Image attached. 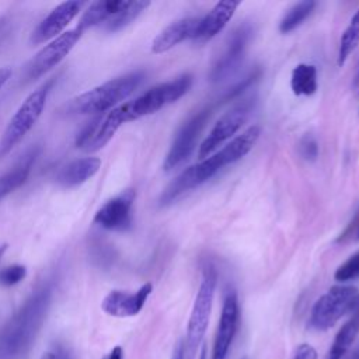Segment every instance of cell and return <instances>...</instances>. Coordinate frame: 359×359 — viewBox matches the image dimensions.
<instances>
[{"label": "cell", "instance_id": "obj_31", "mask_svg": "<svg viewBox=\"0 0 359 359\" xmlns=\"http://www.w3.org/2000/svg\"><path fill=\"white\" fill-rule=\"evenodd\" d=\"M259 70H254V72H251L247 77H244L241 81H238L234 87H231L227 93H226V95H224V98L223 100H226V101H229V100H231V98H234V97H237L238 94H241L248 86H251V83H254L258 77H259Z\"/></svg>", "mask_w": 359, "mask_h": 359}, {"label": "cell", "instance_id": "obj_15", "mask_svg": "<svg viewBox=\"0 0 359 359\" xmlns=\"http://www.w3.org/2000/svg\"><path fill=\"white\" fill-rule=\"evenodd\" d=\"M83 6H84V1H76V0L63 1L57 4L32 31L29 42L32 45H39L50 39H55L56 36L63 34V29L76 18V15L80 13Z\"/></svg>", "mask_w": 359, "mask_h": 359}, {"label": "cell", "instance_id": "obj_7", "mask_svg": "<svg viewBox=\"0 0 359 359\" xmlns=\"http://www.w3.org/2000/svg\"><path fill=\"white\" fill-rule=\"evenodd\" d=\"M358 293L353 286H332L313 304L309 327L316 331H327L334 327L342 316L352 310Z\"/></svg>", "mask_w": 359, "mask_h": 359}, {"label": "cell", "instance_id": "obj_41", "mask_svg": "<svg viewBox=\"0 0 359 359\" xmlns=\"http://www.w3.org/2000/svg\"><path fill=\"white\" fill-rule=\"evenodd\" d=\"M352 359H359V355H355V358H352Z\"/></svg>", "mask_w": 359, "mask_h": 359}, {"label": "cell", "instance_id": "obj_3", "mask_svg": "<svg viewBox=\"0 0 359 359\" xmlns=\"http://www.w3.org/2000/svg\"><path fill=\"white\" fill-rule=\"evenodd\" d=\"M144 80V72L135 70L119 77L111 79L74 98L65 111L69 115H100L105 114L126 100Z\"/></svg>", "mask_w": 359, "mask_h": 359}, {"label": "cell", "instance_id": "obj_18", "mask_svg": "<svg viewBox=\"0 0 359 359\" xmlns=\"http://www.w3.org/2000/svg\"><path fill=\"white\" fill-rule=\"evenodd\" d=\"M201 17H185L165 27L151 42L153 53H164L172 49L180 42L194 39Z\"/></svg>", "mask_w": 359, "mask_h": 359}, {"label": "cell", "instance_id": "obj_12", "mask_svg": "<svg viewBox=\"0 0 359 359\" xmlns=\"http://www.w3.org/2000/svg\"><path fill=\"white\" fill-rule=\"evenodd\" d=\"M252 105L254 101L244 100L238 102L236 107H233L230 111H227L222 118H219V121L215 123L209 135L201 143L198 156L201 158H206L212 153H215L220 146H223L229 139H231L234 133L247 121L248 115L251 114Z\"/></svg>", "mask_w": 359, "mask_h": 359}, {"label": "cell", "instance_id": "obj_23", "mask_svg": "<svg viewBox=\"0 0 359 359\" xmlns=\"http://www.w3.org/2000/svg\"><path fill=\"white\" fill-rule=\"evenodd\" d=\"M150 1H125L123 6L116 11L102 27L107 32H118L135 21L147 7Z\"/></svg>", "mask_w": 359, "mask_h": 359}, {"label": "cell", "instance_id": "obj_38", "mask_svg": "<svg viewBox=\"0 0 359 359\" xmlns=\"http://www.w3.org/2000/svg\"><path fill=\"white\" fill-rule=\"evenodd\" d=\"M7 247H8V244H7V243L0 244V259H1V257L4 255V252L7 251Z\"/></svg>", "mask_w": 359, "mask_h": 359}, {"label": "cell", "instance_id": "obj_34", "mask_svg": "<svg viewBox=\"0 0 359 359\" xmlns=\"http://www.w3.org/2000/svg\"><path fill=\"white\" fill-rule=\"evenodd\" d=\"M171 359H185L184 342H180V344L175 346V349H174V352H172V356H171Z\"/></svg>", "mask_w": 359, "mask_h": 359}, {"label": "cell", "instance_id": "obj_17", "mask_svg": "<svg viewBox=\"0 0 359 359\" xmlns=\"http://www.w3.org/2000/svg\"><path fill=\"white\" fill-rule=\"evenodd\" d=\"M240 6L238 1H219L213 8L203 17L199 18L198 28L194 35V41L206 42L216 36L226 24L231 20L236 8Z\"/></svg>", "mask_w": 359, "mask_h": 359}, {"label": "cell", "instance_id": "obj_27", "mask_svg": "<svg viewBox=\"0 0 359 359\" xmlns=\"http://www.w3.org/2000/svg\"><path fill=\"white\" fill-rule=\"evenodd\" d=\"M334 278L339 282H348L359 278V251L351 255L342 265L337 268Z\"/></svg>", "mask_w": 359, "mask_h": 359}, {"label": "cell", "instance_id": "obj_14", "mask_svg": "<svg viewBox=\"0 0 359 359\" xmlns=\"http://www.w3.org/2000/svg\"><path fill=\"white\" fill-rule=\"evenodd\" d=\"M240 321V307L237 293L234 290H229L223 299L220 320L217 324L212 359H226L229 355V349L234 341L237 334Z\"/></svg>", "mask_w": 359, "mask_h": 359}, {"label": "cell", "instance_id": "obj_2", "mask_svg": "<svg viewBox=\"0 0 359 359\" xmlns=\"http://www.w3.org/2000/svg\"><path fill=\"white\" fill-rule=\"evenodd\" d=\"M52 302V287L32 292L0 331V359H21L35 344Z\"/></svg>", "mask_w": 359, "mask_h": 359}, {"label": "cell", "instance_id": "obj_21", "mask_svg": "<svg viewBox=\"0 0 359 359\" xmlns=\"http://www.w3.org/2000/svg\"><path fill=\"white\" fill-rule=\"evenodd\" d=\"M125 0H98L91 3L83 13L79 28L84 32L94 27H104L107 21L123 6Z\"/></svg>", "mask_w": 359, "mask_h": 359}, {"label": "cell", "instance_id": "obj_29", "mask_svg": "<svg viewBox=\"0 0 359 359\" xmlns=\"http://www.w3.org/2000/svg\"><path fill=\"white\" fill-rule=\"evenodd\" d=\"M338 244H349L359 241V209L355 212L353 217L349 220L346 227L335 240Z\"/></svg>", "mask_w": 359, "mask_h": 359}, {"label": "cell", "instance_id": "obj_35", "mask_svg": "<svg viewBox=\"0 0 359 359\" xmlns=\"http://www.w3.org/2000/svg\"><path fill=\"white\" fill-rule=\"evenodd\" d=\"M107 359H123V351L121 346H115L111 349V352L108 353Z\"/></svg>", "mask_w": 359, "mask_h": 359}, {"label": "cell", "instance_id": "obj_1", "mask_svg": "<svg viewBox=\"0 0 359 359\" xmlns=\"http://www.w3.org/2000/svg\"><path fill=\"white\" fill-rule=\"evenodd\" d=\"M261 128L258 125H252L247 128L241 135L231 139L223 147L216 150L209 158H203L202 161L185 168L170 185L163 191L160 196V205L167 206L177 201L184 194L198 188L205 184L210 178H213L222 168L229 164H233L243 158L250 150L255 146L259 139Z\"/></svg>", "mask_w": 359, "mask_h": 359}, {"label": "cell", "instance_id": "obj_40", "mask_svg": "<svg viewBox=\"0 0 359 359\" xmlns=\"http://www.w3.org/2000/svg\"><path fill=\"white\" fill-rule=\"evenodd\" d=\"M199 359H206V348H205V346H203V348H202V351H201Z\"/></svg>", "mask_w": 359, "mask_h": 359}, {"label": "cell", "instance_id": "obj_6", "mask_svg": "<svg viewBox=\"0 0 359 359\" xmlns=\"http://www.w3.org/2000/svg\"><path fill=\"white\" fill-rule=\"evenodd\" d=\"M217 283V272L213 265H206L202 272V280L198 289V293L194 300L191 316L187 327V338L184 342L185 358L194 359L199 345L203 341L206 334L210 311L213 306V297Z\"/></svg>", "mask_w": 359, "mask_h": 359}, {"label": "cell", "instance_id": "obj_5", "mask_svg": "<svg viewBox=\"0 0 359 359\" xmlns=\"http://www.w3.org/2000/svg\"><path fill=\"white\" fill-rule=\"evenodd\" d=\"M192 86V76L185 73L170 81L160 83L132 101L119 105L123 122H132L139 118L151 115L161 108L175 102L188 93Z\"/></svg>", "mask_w": 359, "mask_h": 359}, {"label": "cell", "instance_id": "obj_32", "mask_svg": "<svg viewBox=\"0 0 359 359\" xmlns=\"http://www.w3.org/2000/svg\"><path fill=\"white\" fill-rule=\"evenodd\" d=\"M292 359H317V351L310 344H300L294 349Z\"/></svg>", "mask_w": 359, "mask_h": 359}, {"label": "cell", "instance_id": "obj_19", "mask_svg": "<svg viewBox=\"0 0 359 359\" xmlns=\"http://www.w3.org/2000/svg\"><path fill=\"white\" fill-rule=\"evenodd\" d=\"M101 167L98 157H83L66 164L56 175V182L63 188H73L81 185L93 178Z\"/></svg>", "mask_w": 359, "mask_h": 359}, {"label": "cell", "instance_id": "obj_28", "mask_svg": "<svg viewBox=\"0 0 359 359\" xmlns=\"http://www.w3.org/2000/svg\"><path fill=\"white\" fill-rule=\"evenodd\" d=\"M27 276V268L20 264H14L0 269V285L10 287L20 283Z\"/></svg>", "mask_w": 359, "mask_h": 359}, {"label": "cell", "instance_id": "obj_26", "mask_svg": "<svg viewBox=\"0 0 359 359\" xmlns=\"http://www.w3.org/2000/svg\"><path fill=\"white\" fill-rule=\"evenodd\" d=\"M359 45V8L352 15L349 25L344 31L339 39V48H338V66H342L346 59L352 55V52Z\"/></svg>", "mask_w": 359, "mask_h": 359}, {"label": "cell", "instance_id": "obj_4", "mask_svg": "<svg viewBox=\"0 0 359 359\" xmlns=\"http://www.w3.org/2000/svg\"><path fill=\"white\" fill-rule=\"evenodd\" d=\"M55 80L45 81L41 87L34 90L18 107L15 114L11 116L0 139V160L8 156L15 146L21 143L25 135L34 128L41 114L45 109L48 97L53 88Z\"/></svg>", "mask_w": 359, "mask_h": 359}, {"label": "cell", "instance_id": "obj_30", "mask_svg": "<svg viewBox=\"0 0 359 359\" xmlns=\"http://www.w3.org/2000/svg\"><path fill=\"white\" fill-rule=\"evenodd\" d=\"M299 153L307 161H314L318 157V144L311 135H304L299 142Z\"/></svg>", "mask_w": 359, "mask_h": 359}, {"label": "cell", "instance_id": "obj_11", "mask_svg": "<svg viewBox=\"0 0 359 359\" xmlns=\"http://www.w3.org/2000/svg\"><path fill=\"white\" fill-rule=\"evenodd\" d=\"M123 123L125 122L121 115L119 107H116L105 114L95 115L77 133L74 144L81 151L95 153V151L101 150L114 137L116 130Z\"/></svg>", "mask_w": 359, "mask_h": 359}, {"label": "cell", "instance_id": "obj_22", "mask_svg": "<svg viewBox=\"0 0 359 359\" xmlns=\"http://www.w3.org/2000/svg\"><path fill=\"white\" fill-rule=\"evenodd\" d=\"M359 335V311H353L352 317L337 332L332 346L327 355V359H342L351 349L356 337Z\"/></svg>", "mask_w": 359, "mask_h": 359}, {"label": "cell", "instance_id": "obj_10", "mask_svg": "<svg viewBox=\"0 0 359 359\" xmlns=\"http://www.w3.org/2000/svg\"><path fill=\"white\" fill-rule=\"evenodd\" d=\"M210 112H212V109L209 107L202 108L181 125V128L175 133L171 147L165 156V160L163 164L165 171L174 170L175 167L182 164L192 154V151L196 146V140H198L203 126L209 121Z\"/></svg>", "mask_w": 359, "mask_h": 359}, {"label": "cell", "instance_id": "obj_39", "mask_svg": "<svg viewBox=\"0 0 359 359\" xmlns=\"http://www.w3.org/2000/svg\"><path fill=\"white\" fill-rule=\"evenodd\" d=\"M41 359H55V353L53 352H46L41 356Z\"/></svg>", "mask_w": 359, "mask_h": 359}, {"label": "cell", "instance_id": "obj_9", "mask_svg": "<svg viewBox=\"0 0 359 359\" xmlns=\"http://www.w3.org/2000/svg\"><path fill=\"white\" fill-rule=\"evenodd\" d=\"M252 25L250 22H243L237 28L231 31L229 35L224 48L216 62L213 63L209 79L213 83L222 81L231 76L240 66V63L244 59L245 50L248 48V43L252 36Z\"/></svg>", "mask_w": 359, "mask_h": 359}, {"label": "cell", "instance_id": "obj_24", "mask_svg": "<svg viewBox=\"0 0 359 359\" xmlns=\"http://www.w3.org/2000/svg\"><path fill=\"white\" fill-rule=\"evenodd\" d=\"M317 69L314 65L300 63L292 70L290 87L294 95H311L317 91Z\"/></svg>", "mask_w": 359, "mask_h": 359}, {"label": "cell", "instance_id": "obj_25", "mask_svg": "<svg viewBox=\"0 0 359 359\" xmlns=\"http://www.w3.org/2000/svg\"><path fill=\"white\" fill-rule=\"evenodd\" d=\"M316 7V3L311 0H304L293 4L282 17L279 22V31L282 34H287L293 29H296L299 25L303 24V21L310 17Z\"/></svg>", "mask_w": 359, "mask_h": 359}, {"label": "cell", "instance_id": "obj_33", "mask_svg": "<svg viewBox=\"0 0 359 359\" xmlns=\"http://www.w3.org/2000/svg\"><path fill=\"white\" fill-rule=\"evenodd\" d=\"M11 77V69L10 67H0V90L4 87V84Z\"/></svg>", "mask_w": 359, "mask_h": 359}, {"label": "cell", "instance_id": "obj_13", "mask_svg": "<svg viewBox=\"0 0 359 359\" xmlns=\"http://www.w3.org/2000/svg\"><path fill=\"white\" fill-rule=\"evenodd\" d=\"M136 191L129 188L108 199L94 215V223L109 231H128L133 224Z\"/></svg>", "mask_w": 359, "mask_h": 359}, {"label": "cell", "instance_id": "obj_16", "mask_svg": "<svg viewBox=\"0 0 359 359\" xmlns=\"http://www.w3.org/2000/svg\"><path fill=\"white\" fill-rule=\"evenodd\" d=\"M153 292L151 283H144L136 292L126 290H111L101 302L104 313L112 317L125 318L133 317L142 311L149 296Z\"/></svg>", "mask_w": 359, "mask_h": 359}, {"label": "cell", "instance_id": "obj_36", "mask_svg": "<svg viewBox=\"0 0 359 359\" xmlns=\"http://www.w3.org/2000/svg\"><path fill=\"white\" fill-rule=\"evenodd\" d=\"M352 87L359 88V60H358L356 67H355V73H353V79H352Z\"/></svg>", "mask_w": 359, "mask_h": 359}, {"label": "cell", "instance_id": "obj_20", "mask_svg": "<svg viewBox=\"0 0 359 359\" xmlns=\"http://www.w3.org/2000/svg\"><path fill=\"white\" fill-rule=\"evenodd\" d=\"M39 149L32 147L29 149L15 164L11 170L6 171L0 175V201H3L7 195L14 192L17 188H20L25 181L28 180L32 164L35 163V158L38 156Z\"/></svg>", "mask_w": 359, "mask_h": 359}, {"label": "cell", "instance_id": "obj_8", "mask_svg": "<svg viewBox=\"0 0 359 359\" xmlns=\"http://www.w3.org/2000/svg\"><path fill=\"white\" fill-rule=\"evenodd\" d=\"M83 36V31L76 27L65 31L49 43H46L25 66L24 74L27 80H35L42 77L50 69L57 66L74 48V45Z\"/></svg>", "mask_w": 359, "mask_h": 359}, {"label": "cell", "instance_id": "obj_37", "mask_svg": "<svg viewBox=\"0 0 359 359\" xmlns=\"http://www.w3.org/2000/svg\"><path fill=\"white\" fill-rule=\"evenodd\" d=\"M353 311H359V293H358V296H356V300H355V303H353V306H352L351 313H353Z\"/></svg>", "mask_w": 359, "mask_h": 359}]
</instances>
